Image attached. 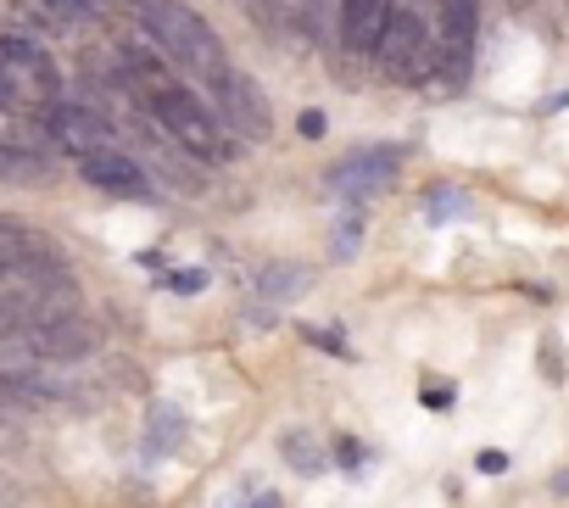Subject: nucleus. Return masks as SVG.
Here are the masks:
<instances>
[{"mask_svg": "<svg viewBox=\"0 0 569 508\" xmlns=\"http://www.w3.org/2000/svg\"><path fill=\"white\" fill-rule=\"evenodd\" d=\"M475 29H480V7L475 0H441V34H436V62L463 79L469 57H475Z\"/></svg>", "mask_w": 569, "mask_h": 508, "instance_id": "nucleus-7", "label": "nucleus"}, {"mask_svg": "<svg viewBox=\"0 0 569 508\" xmlns=\"http://www.w3.org/2000/svg\"><path fill=\"white\" fill-rule=\"evenodd\" d=\"M552 491H558V497H569V469H558V475H552Z\"/></svg>", "mask_w": 569, "mask_h": 508, "instance_id": "nucleus-23", "label": "nucleus"}, {"mask_svg": "<svg viewBox=\"0 0 569 508\" xmlns=\"http://www.w3.org/2000/svg\"><path fill=\"white\" fill-rule=\"evenodd\" d=\"M62 101V68L46 46L18 40V34H0V107H18V112H51Z\"/></svg>", "mask_w": 569, "mask_h": 508, "instance_id": "nucleus-3", "label": "nucleus"}, {"mask_svg": "<svg viewBox=\"0 0 569 508\" xmlns=\"http://www.w3.org/2000/svg\"><path fill=\"white\" fill-rule=\"evenodd\" d=\"M140 23H146L151 40L162 46V57H168L173 68L196 73L201 84H212V79L229 73L223 40H218L190 7H179V0H146V7H140Z\"/></svg>", "mask_w": 569, "mask_h": 508, "instance_id": "nucleus-1", "label": "nucleus"}, {"mask_svg": "<svg viewBox=\"0 0 569 508\" xmlns=\"http://www.w3.org/2000/svg\"><path fill=\"white\" fill-rule=\"evenodd\" d=\"M207 286V275L201 269H184V275H168V291H201Z\"/></svg>", "mask_w": 569, "mask_h": 508, "instance_id": "nucleus-16", "label": "nucleus"}, {"mask_svg": "<svg viewBox=\"0 0 569 508\" xmlns=\"http://www.w3.org/2000/svg\"><path fill=\"white\" fill-rule=\"evenodd\" d=\"M425 402H430L436 414H447V408H452V386H436V380H430V386H425Z\"/></svg>", "mask_w": 569, "mask_h": 508, "instance_id": "nucleus-19", "label": "nucleus"}, {"mask_svg": "<svg viewBox=\"0 0 569 508\" xmlns=\"http://www.w3.org/2000/svg\"><path fill=\"white\" fill-rule=\"evenodd\" d=\"M297 129H302L308 140H313V135H325V112H302V118H297Z\"/></svg>", "mask_w": 569, "mask_h": 508, "instance_id": "nucleus-21", "label": "nucleus"}, {"mask_svg": "<svg viewBox=\"0 0 569 508\" xmlns=\"http://www.w3.org/2000/svg\"><path fill=\"white\" fill-rule=\"evenodd\" d=\"M308 280H313V275H308L302 263H268V269H262V297H279V302H284V297H302Z\"/></svg>", "mask_w": 569, "mask_h": 508, "instance_id": "nucleus-13", "label": "nucleus"}, {"mask_svg": "<svg viewBox=\"0 0 569 508\" xmlns=\"http://www.w3.org/2000/svg\"><path fill=\"white\" fill-rule=\"evenodd\" d=\"M23 341H29L40 358H79V352H90V347H96V330H90V319L62 313V319L23 325Z\"/></svg>", "mask_w": 569, "mask_h": 508, "instance_id": "nucleus-10", "label": "nucleus"}, {"mask_svg": "<svg viewBox=\"0 0 569 508\" xmlns=\"http://www.w3.org/2000/svg\"><path fill=\"white\" fill-rule=\"evenodd\" d=\"M363 240V218H347L341 235H336V258H352V246Z\"/></svg>", "mask_w": 569, "mask_h": 508, "instance_id": "nucleus-15", "label": "nucleus"}, {"mask_svg": "<svg viewBox=\"0 0 569 508\" xmlns=\"http://www.w3.org/2000/svg\"><path fill=\"white\" fill-rule=\"evenodd\" d=\"M502 7H513V12H519V7H530V0H502Z\"/></svg>", "mask_w": 569, "mask_h": 508, "instance_id": "nucleus-25", "label": "nucleus"}, {"mask_svg": "<svg viewBox=\"0 0 569 508\" xmlns=\"http://www.w3.org/2000/svg\"><path fill=\"white\" fill-rule=\"evenodd\" d=\"M46 179V157L23 151V146H0V185H40Z\"/></svg>", "mask_w": 569, "mask_h": 508, "instance_id": "nucleus-12", "label": "nucleus"}, {"mask_svg": "<svg viewBox=\"0 0 569 508\" xmlns=\"http://www.w3.org/2000/svg\"><path fill=\"white\" fill-rule=\"evenodd\" d=\"M391 0H341V46L352 57H375L386 23H391Z\"/></svg>", "mask_w": 569, "mask_h": 508, "instance_id": "nucleus-11", "label": "nucleus"}, {"mask_svg": "<svg viewBox=\"0 0 569 508\" xmlns=\"http://www.w3.org/2000/svg\"><path fill=\"white\" fill-rule=\"evenodd\" d=\"M475 469H480V475H502V469H508V452H497V447H486V452L475 458Z\"/></svg>", "mask_w": 569, "mask_h": 508, "instance_id": "nucleus-18", "label": "nucleus"}, {"mask_svg": "<svg viewBox=\"0 0 569 508\" xmlns=\"http://www.w3.org/2000/svg\"><path fill=\"white\" fill-rule=\"evenodd\" d=\"M336 464L358 469V464H363V447H358V441H341V447H336Z\"/></svg>", "mask_w": 569, "mask_h": 508, "instance_id": "nucleus-20", "label": "nucleus"}, {"mask_svg": "<svg viewBox=\"0 0 569 508\" xmlns=\"http://www.w3.org/2000/svg\"><path fill=\"white\" fill-rule=\"evenodd\" d=\"M207 90H218V101H223V112H229V123H234L240 135H251V140H262V135H268V123H273V118H268V96H262L246 73H234V68H229V73H223V79H212Z\"/></svg>", "mask_w": 569, "mask_h": 508, "instance_id": "nucleus-9", "label": "nucleus"}, {"mask_svg": "<svg viewBox=\"0 0 569 508\" xmlns=\"http://www.w3.org/2000/svg\"><path fill=\"white\" fill-rule=\"evenodd\" d=\"M375 62L391 84H425L441 62H436V40L425 34V23L413 12H391L380 46H375Z\"/></svg>", "mask_w": 569, "mask_h": 508, "instance_id": "nucleus-4", "label": "nucleus"}, {"mask_svg": "<svg viewBox=\"0 0 569 508\" xmlns=\"http://www.w3.org/2000/svg\"><path fill=\"white\" fill-rule=\"evenodd\" d=\"M257 508H279V497H273V491H268V497H257Z\"/></svg>", "mask_w": 569, "mask_h": 508, "instance_id": "nucleus-24", "label": "nucleus"}, {"mask_svg": "<svg viewBox=\"0 0 569 508\" xmlns=\"http://www.w3.org/2000/svg\"><path fill=\"white\" fill-rule=\"evenodd\" d=\"M397 173H402V151H397V146H363V151L341 157V162L325 173V185H330L336 196H380V190L397 185Z\"/></svg>", "mask_w": 569, "mask_h": 508, "instance_id": "nucleus-5", "label": "nucleus"}, {"mask_svg": "<svg viewBox=\"0 0 569 508\" xmlns=\"http://www.w3.org/2000/svg\"><path fill=\"white\" fill-rule=\"evenodd\" d=\"M79 173H84V185H96V190H107V196H118V201H151V196H157L151 179H146V168H140L134 157L112 151V146L79 157Z\"/></svg>", "mask_w": 569, "mask_h": 508, "instance_id": "nucleus-6", "label": "nucleus"}, {"mask_svg": "<svg viewBox=\"0 0 569 508\" xmlns=\"http://www.w3.org/2000/svg\"><path fill=\"white\" fill-rule=\"evenodd\" d=\"M140 101H146V112L157 118V129H162L168 140H179V151H190V157H201V162H229V157H234V140L223 135V123L201 107V96L179 90L173 73H168L162 84L140 90Z\"/></svg>", "mask_w": 569, "mask_h": 508, "instance_id": "nucleus-2", "label": "nucleus"}, {"mask_svg": "<svg viewBox=\"0 0 569 508\" xmlns=\"http://www.w3.org/2000/svg\"><path fill=\"white\" fill-rule=\"evenodd\" d=\"M7 397H12V386H0V408H7Z\"/></svg>", "mask_w": 569, "mask_h": 508, "instance_id": "nucleus-26", "label": "nucleus"}, {"mask_svg": "<svg viewBox=\"0 0 569 508\" xmlns=\"http://www.w3.org/2000/svg\"><path fill=\"white\" fill-rule=\"evenodd\" d=\"M51 7H57V12H84L90 0H51Z\"/></svg>", "mask_w": 569, "mask_h": 508, "instance_id": "nucleus-22", "label": "nucleus"}, {"mask_svg": "<svg viewBox=\"0 0 569 508\" xmlns=\"http://www.w3.org/2000/svg\"><path fill=\"white\" fill-rule=\"evenodd\" d=\"M541 375H547V380H563V352H558L552 341L541 347Z\"/></svg>", "mask_w": 569, "mask_h": 508, "instance_id": "nucleus-17", "label": "nucleus"}, {"mask_svg": "<svg viewBox=\"0 0 569 508\" xmlns=\"http://www.w3.org/2000/svg\"><path fill=\"white\" fill-rule=\"evenodd\" d=\"M46 135H51V146H62V151H73V157H90V151H101V146L112 140L107 118H101L96 107H73V101H57V107L46 112Z\"/></svg>", "mask_w": 569, "mask_h": 508, "instance_id": "nucleus-8", "label": "nucleus"}, {"mask_svg": "<svg viewBox=\"0 0 569 508\" xmlns=\"http://www.w3.org/2000/svg\"><path fill=\"white\" fill-rule=\"evenodd\" d=\"M284 458H291V469H302V475L325 469V452L313 447V436H308V430H291V436H284Z\"/></svg>", "mask_w": 569, "mask_h": 508, "instance_id": "nucleus-14", "label": "nucleus"}]
</instances>
